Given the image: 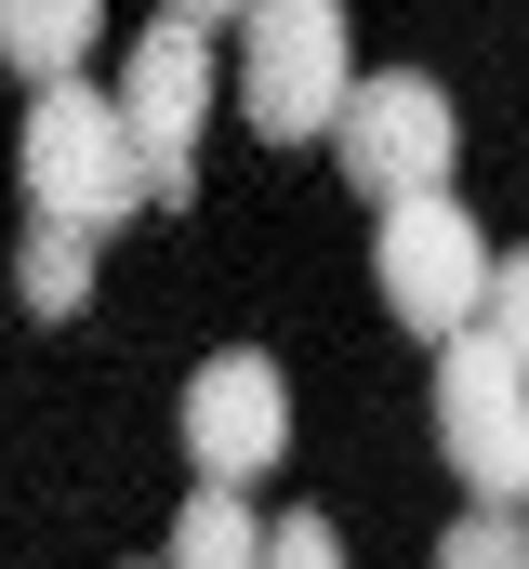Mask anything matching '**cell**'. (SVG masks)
I'll list each match as a JSON object with an SVG mask.
<instances>
[{
	"label": "cell",
	"mask_w": 529,
	"mask_h": 569,
	"mask_svg": "<svg viewBox=\"0 0 529 569\" xmlns=\"http://www.w3.org/2000/svg\"><path fill=\"white\" fill-rule=\"evenodd\" d=\"M264 543H278V517H264V503L199 490V503H172V557H159V569H264Z\"/></svg>",
	"instance_id": "ba28073f"
},
{
	"label": "cell",
	"mask_w": 529,
	"mask_h": 569,
	"mask_svg": "<svg viewBox=\"0 0 529 569\" xmlns=\"http://www.w3.org/2000/svg\"><path fill=\"white\" fill-rule=\"evenodd\" d=\"M278 450H291V385H278V358H264V345L199 358V371H186V463H199V490H252Z\"/></svg>",
	"instance_id": "52a82bcc"
},
{
	"label": "cell",
	"mask_w": 529,
	"mask_h": 569,
	"mask_svg": "<svg viewBox=\"0 0 529 569\" xmlns=\"http://www.w3.org/2000/svg\"><path fill=\"white\" fill-rule=\"evenodd\" d=\"M437 450H450V477L477 490V503H529V371L477 331V345H450L437 358Z\"/></svg>",
	"instance_id": "8992f818"
},
{
	"label": "cell",
	"mask_w": 529,
	"mask_h": 569,
	"mask_svg": "<svg viewBox=\"0 0 529 569\" xmlns=\"http://www.w3.org/2000/svg\"><path fill=\"white\" fill-rule=\"evenodd\" d=\"M264 569H345V543H331V517H278V543H264Z\"/></svg>",
	"instance_id": "4fadbf2b"
},
{
	"label": "cell",
	"mask_w": 529,
	"mask_h": 569,
	"mask_svg": "<svg viewBox=\"0 0 529 569\" xmlns=\"http://www.w3.org/2000/svg\"><path fill=\"white\" fill-rule=\"evenodd\" d=\"M371 279H385L397 331H423V345L450 358V345H477V331H490V279H503V252L477 239V212H463V199H397L385 239H371Z\"/></svg>",
	"instance_id": "3957f363"
},
{
	"label": "cell",
	"mask_w": 529,
	"mask_h": 569,
	"mask_svg": "<svg viewBox=\"0 0 529 569\" xmlns=\"http://www.w3.org/2000/svg\"><path fill=\"white\" fill-rule=\"evenodd\" d=\"M212 13L199 0H172V13H146L132 27V80H120V120L146 146V199H186L199 186V120H212Z\"/></svg>",
	"instance_id": "277c9868"
},
{
	"label": "cell",
	"mask_w": 529,
	"mask_h": 569,
	"mask_svg": "<svg viewBox=\"0 0 529 569\" xmlns=\"http://www.w3.org/2000/svg\"><path fill=\"white\" fill-rule=\"evenodd\" d=\"M13 291H27V318H80V305H93V239H80V226H27Z\"/></svg>",
	"instance_id": "30bf717a"
},
{
	"label": "cell",
	"mask_w": 529,
	"mask_h": 569,
	"mask_svg": "<svg viewBox=\"0 0 529 569\" xmlns=\"http://www.w3.org/2000/svg\"><path fill=\"white\" fill-rule=\"evenodd\" d=\"M93 40H107V13H93V0H13V13H0V53H13L40 93H53V80H80V53H93Z\"/></svg>",
	"instance_id": "9c48e42d"
},
{
	"label": "cell",
	"mask_w": 529,
	"mask_h": 569,
	"mask_svg": "<svg viewBox=\"0 0 529 569\" xmlns=\"http://www.w3.org/2000/svg\"><path fill=\"white\" fill-rule=\"evenodd\" d=\"M490 345L529 371V252H503V279H490Z\"/></svg>",
	"instance_id": "7c38bea8"
},
{
	"label": "cell",
	"mask_w": 529,
	"mask_h": 569,
	"mask_svg": "<svg viewBox=\"0 0 529 569\" xmlns=\"http://www.w3.org/2000/svg\"><path fill=\"white\" fill-rule=\"evenodd\" d=\"M358 107V40L331 0H252L239 13V120L264 146H305V133H345Z\"/></svg>",
	"instance_id": "7a4b0ae2"
},
{
	"label": "cell",
	"mask_w": 529,
	"mask_h": 569,
	"mask_svg": "<svg viewBox=\"0 0 529 569\" xmlns=\"http://www.w3.org/2000/svg\"><path fill=\"white\" fill-rule=\"evenodd\" d=\"M437 569H529V517H503V503H463V517L437 530Z\"/></svg>",
	"instance_id": "8fae6325"
},
{
	"label": "cell",
	"mask_w": 529,
	"mask_h": 569,
	"mask_svg": "<svg viewBox=\"0 0 529 569\" xmlns=\"http://www.w3.org/2000/svg\"><path fill=\"white\" fill-rule=\"evenodd\" d=\"M345 186L358 199H450V159H463V107L423 80V67H371L358 80V107H345Z\"/></svg>",
	"instance_id": "5b68a950"
},
{
	"label": "cell",
	"mask_w": 529,
	"mask_h": 569,
	"mask_svg": "<svg viewBox=\"0 0 529 569\" xmlns=\"http://www.w3.org/2000/svg\"><path fill=\"white\" fill-rule=\"evenodd\" d=\"M132 199H146V146H132L120 93H93V80L27 93V226H80V239H107Z\"/></svg>",
	"instance_id": "6da1fadb"
}]
</instances>
